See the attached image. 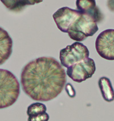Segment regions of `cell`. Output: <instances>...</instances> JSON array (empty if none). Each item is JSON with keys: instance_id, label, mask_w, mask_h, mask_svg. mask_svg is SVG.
<instances>
[{"instance_id": "6da1fadb", "label": "cell", "mask_w": 114, "mask_h": 121, "mask_svg": "<svg viewBox=\"0 0 114 121\" xmlns=\"http://www.w3.org/2000/svg\"><path fill=\"white\" fill-rule=\"evenodd\" d=\"M64 69L53 57H42L27 63L22 69V90L30 99L46 102L57 98L66 85Z\"/></svg>"}, {"instance_id": "7a4b0ae2", "label": "cell", "mask_w": 114, "mask_h": 121, "mask_svg": "<svg viewBox=\"0 0 114 121\" xmlns=\"http://www.w3.org/2000/svg\"><path fill=\"white\" fill-rule=\"evenodd\" d=\"M20 94V84L11 72L0 69V109L12 106Z\"/></svg>"}, {"instance_id": "3957f363", "label": "cell", "mask_w": 114, "mask_h": 121, "mask_svg": "<svg viewBox=\"0 0 114 121\" xmlns=\"http://www.w3.org/2000/svg\"><path fill=\"white\" fill-rule=\"evenodd\" d=\"M98 30L97 23L95 20L90 15L81 13L70 24L67 33L71 39L80 42L88 37L94 36Z\"/></svg>"}, {"instance_id": "277c9868", "label": "cell", "mask_w": 114, "mask_h": 121, "mask_svg": "<svg viewBox=\"0 0 114 121\" xmlns=\"http://www.w3.org/2000/svg\"><path fill=\"white\" fill-rule=\"evenodd\" d=\"M90 52L87 47L80 42L74 43L65 48L60 50L59 60L60 65L64 67H70L71 65L88 58Z\"/></svg>"}, {"instance_id": "5b68a950", "label": "cell", "mask_w": 114, "mask_h": 121, "mask_svg": "<svg viewBox=\"0 0 114 121\" xmlns=\"http://www.w3.org/2000/svg\"><path fill=\"white\" fill-rule=\"evenodd\" d=\"M96 71V65L93 59L88 58L67 67L66 74L73 81L82 83L91 78Z\"/></svg>"}, {"instance_id": "8992f818", "label": "cell", "mask_w": 114, "mask_h": 121, "mask_svg": "<svg viewBox=\"0 0 114 121\" xmlns=\"http://www.w3.org/2000/svg\"><path fill=\"white\" fill-rule=\"evenodd\" d=\"M114 30L108 29L99 34L95 41L96 52L102 58L114 60Z\"/></svg>"}, {"instance_id": "52a82bcc", "label": "cell", "mask_w": 114, "mask_h": 121, "mask_svg": "<svg viewBox=\"0 0 114 121\" xmlns=\"http://www.w3.org/2000/svg\"><path fill=\"white\" fill-rule=\"evenodd\" d=\"M81 14L78 10L72 9L68 7L59 9L53 15V19L60 31L67 33L70 24Z\"/></svg>"}, {"instance_id": "ba28073f", "label": "cell", "mask_w": 114, "mask_h": 121, "mask_svg": "<svg viewBox=\"0 0 114 121\" xmlns=\"http://www.w3.org/2000/svg\"><path fill=\"white\" fill-rule=\"evenodd\" d=\"M76 6L78 10L90 15L96 23H100L103 20V14L96 6L95 0H76Z\"/></svg>"}, {"instance_id": "9c48e42d", "label": "cell", "mask_w": 114, "mask_h": 121, "mask_svg": "<svg viewBox=\"0 0 114 121\" xmlns=\"http://www.w3.org/2000/svg\"><path fill=\"white\" fill-rule=\"evenodd\" d=\"M12 51V39L8 32L0 27V66L10 58Z\"/></svg>"}, {"instance_id": "30bf717a", "label": "cell", "mask_w": 114, "mask_h": 121, "mask_svg": "<svg viewBox=\"0 0 114 121\" xmlns=\"http://www.w3.org/2000/svg\"><path fill=\"white\" fill-rule=\"evenodd\" d=\"M1 1L10 11L20 12L27 6L40 4L43 2V0H1Z\"/></svg>"}, {"instance_id": "8fae6325", "label": "cell", "mask_w": 114, "mask_h": 121, "mask_svg": "<svg viewBox=\"0 0 114 121\" xmlns=\"http://www.w3.org/2000/svg\"><path fill=\"white\" fill-rule=\"evenodd\" d=\"M98 85L104 100L108 103L113 101L114 91L109 79L104 76L100 78L98 82Z\"/></svg>"}, {"instance_id": "7c38bea8", "label": "cell", "mask_w": 114, "mask_h": 121, "mask_svg": "<svg viewBox=\"0 0 114 121\" xmlns=\"http://www.w3.org/2000/svg\"><path fill=\"white\" fill-rule=\"evenodd\" d=\"M47 111V108L44 104L41 103H34L27 107V115L29 117L36 116L40 114L44 113Z\"/></svg>"}, {"instance_id": "4fadbf2b", "label": "cell", "mask_w": 114, "mask_h": 121, "mask_svg": "<svg viewBox=\"0 0 114 121\" xmlns=\"http://www.w3.org/2000/svg\"><path fill=\"white\" fill-rule=\"evenodd\" d=\"M49 119H50L49 115L45 112L36 116L29 117L27 121H49Z\"/></svg>"}, {"instance_id": "5bb4252c", "label": "cell", "mask_w": 114, "mask_h": 121, "mask_svg": "<svg viewBox=\"0 0 114 121\" xmlns=\"http://www.w3.org/2000/svg\"><path fill=\"white\" fill-rule=\"evenodd\" d=\"M64 87H65L66 91L67 92V95H68L69 97L71 98H74L75 97V91L74 87L72 86V85L70 83H67Z\"/></svg>"}]
</instances>
